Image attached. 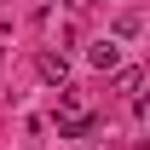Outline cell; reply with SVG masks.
<instances>
[{
    "instance_id": "obj_1",
    "label": "cell",
    "mask_w": 150,
    "mask_h": 150,
    "mask_svg": "<svg viewBox=\"0 0 150 150\" xmlns=\"http://www.w3.org/2000/svg\"><path fill=\"white\" fill-rule=\"evenodd\" d=\"M87 133H98V115L81 110L75 87H64V93H58V139H87Z\"/></svg>"
},
{
    "instance_id": "obj_2",
    "label": "cell",
    "mask_w": 150,
    "mask_h": 150,
    "mask_svg": "<svg viewBox=\"0 0 150 150\" xmlns=\"http://www.w3.org/2000/svg\"><path fill=\"white\" fill-rule=\"evenodd\" d=\"M35 69H40V81L64 87V81H69V58H64V52H40V58H35Z\"/></svg>"
},
{
    "instance_id": "obj_3",
    "label": "cell",
    "mask_w": 150,
    "mask_h": 150,
    "mask_svg": "<svg viewBox=\"0 0 150 150\" xmlns=\"http://www.w3.org/2000/svg\"><path fill=\"white\" fill-rule=\"evenodd\" d=\"M87 64H93V69H121V46H115V40H93V46H87Z\"/></svg>"
},
{
    "instance_id": "obj_4",
    "label": "cell",
    "mask_w": 150,
    "mask_h": 150,
    "mask_svg": "<svg viewBox=\"0 0 150 150\" xmlns=\"http://www.w3.org/2000/svg\"><path fill=\"white\" fill-rule=\"evenodd\" d=\"M139 87H144V69H139V64H127V69H115V93L139 98Z\"/></svg>"
},
{
    "instance_id": "obj_5",
    "label": "cell",
    "mask_w": 150,
    "mask_h": 150,
    "mask_svg": "<svg viewBox=\"0 0 150 150\" xmlns=\"http://www.w3.org/2000/svg\"><path fill=\"white\" fill-rule=\"evenodd\" d=\"M139 29H144V23H139V12H121V18H115V35H139Z\"/></svg>"
},
{
    "instance_id": "obj_6",
    "label": "cell",
    "mask_w": 150,
    "mask_h": 150,
    "mask_svg": "<svg viewBox=\"0 0 150 150\" xmlns=\"http://www.w3.org/2000/svg\"><path fill=\"white\" fill-rule=\"evenodd\" d=\"M69 6H81V12H87V6H98V0H69Z\"/></svg>"
}]
</instances>
